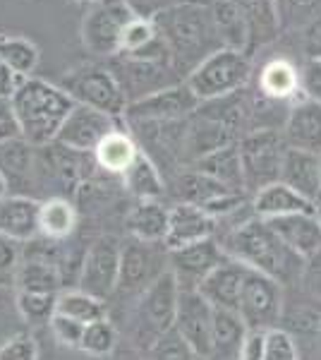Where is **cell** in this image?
<instances>
[{"mask_svg":"<svg viewBox=\"0 0 321 360\" xmlns=\"http://www.w3.org/2000/svg\"><path fill=\"white\" fill-rule=\"evenodd\" d=\"M218 243L225 257L235 259L247 269L261 271L283 286L300 283L307 259L285 245L266 219L252 217L237 229L225 231V236Z\"/></svg>","mask_w":321,"mask_h":360,"instance_id":"cell-1","label":"cell"},{"mask_svg":"<svg viewBox=\"0 0 321 360\" xmlns=\"http://www.w3.org/2000/svg\"><path fill=\"white\" fill-rule=\"evenodd\" d=\"M154 25L173 58L175 70H188V75L204 58L223 49L216 32L211 5H202L195 0L168 5L154 15Z\"/></svg>","mask_w":321,"mask_h":360,"instance_id":"cell-2","label":"cell"},{"mask_svg":"<svg viewBox=\"0 0 321 360\" xmlns=\"http://www.w3.org/2000/svg\"><path fill=\"white\" fill-rule=\"evenodd\" d=\"M20 123L22 139L32 147H48L55 142L67 115L77 106L63 86L51 84L39 77H25L10 96Z\"/></svg>","mask_w":321,"mask_h":360,"instance_id":"cell-3","label":"cell"},{"mask_svg":"<svg viewBox=\"0 0 321 360\" xmlns=\"http://www.w3.org/2000/svg\"><path fill=\"white\" fill-rule=\"evenodd\" d=\"M180 305V283L171 269L139 293V303L134 310V339L142 348H154L163 334L175 329Z\"/></svg>","mask_w":321,"mask_h":360,"instance_id":"cell-4","label":"cell"},{"mask_svg":"<svg viewBox=\"0 0 321 360\" xmlns=\"http://www.w3.org/2000/svg\"><path fill=\"white\" fill-rule=\"evenodd\" d=\"M249 75H252V63H249L247 53L232 49H218L209 58H204L199 65L188 75L185 82L202 98V103H207L237 94L247 84Z\"/></svg>","mask_w":321,"mask_h":360,"instance_id":"cell-5","label":"cell"},{"mask_svg":"<svg viewBox=\"0 0 321 360\" xmlns=\"http://www.w3.org/2000/svg\"><path fill=\"white\" fill-rule=\"evenodd\" d=\"M237 149L242 161L244 193L249 197L281 180L283 159L288 152L283 130H252L237 142Z\"/></svg>","mask_w":321,"mask_h":360,"instance_id":"cell-6","label":"cell"},{"mask_svg":"<svg viewBox=\"0 0 321 360\" xmlns=\"http://www.w3.org/2000/svg\"><path fill=\"white\" fill-rule=\"evenodd\" d=\"M60 86L81 106L96 108L113 118L125 115L127 106H130L120 79L108 68L101 65H81L72 70L63 77Z\"/></svg>","mask_w":321,"mask_h":360,"instance_id":"cell-7","label":"cell"},{"mask_svg":"<svg viewBox=\"0 0 321 360\" xmlns=\"http://www.w3.org/2000/svg\"><path fill=\"white\" fill-rule=\"evenodd\" d=\"M283 303V283L261 274V271L247 269L242 281L240 307H237V315L242 317L244 327L261 329V332H271V329L281 327L285 312Z\"/></svg>","mask_w":321,"mask_h":360,"instance_id":"cell-8","label":"cell"},{"mask_svg":"<svg viewBox=\"0 0 321 360\" xmlns=\"http://www.w3.org/2000/svg\"><path fill=\"white\" fill-rule=\"evenodd\" d=\"M134 15L122 0H103L84 15L81 41L89 53L98 58H113L120 53L122 32L134 20Z\"/></svg>","mask_w":321,"mask_h":360,"instance_id":"cell-9","label":"cell"},{"mask_svg":"<svg viewBox=\"0 0 321 360\" xmlns=\"http://www.w3.org/2000/svg\"><path fill=\"white\" fill-rule=\"evenodd\" d=\"M202 108V98L188 82L161 86L147 96H139L125 111L130 123H175Z\"/></svg>","mask_w":321,"mask_h":360,"instance_id":"cell-10","label":"cell"},{"mask_svg":"<svg viewBox=\"0 0 321 360\" xmlns=\"http://www.w3.org/2000/svg\"><path fill=\"white\" fill-rule=\"evenodd\" d=\"M120 257L122 245L115 236H98L96 240H91L81 262L77 288L106 300L110 293L118 291Z\"/></svg>","mask_w":321,"mask_h":360,"instance_id":"cell-11","label":"cell"},{"mask_svg":"<svg viewBox=\"0 0 321 360\" xmlns=\"http://www.w3.org/2000/svg\"><path fill=\"white\" fill-rule=\"evenodd\" d=\"M168 248L163 243H144L132 240L122 245L120 257V281L118 288L125 293H142L159 278L168 266Z\"/></svg>","mask_w":321,"mask_h":360,"instance_id":"cell-12","label":"cell"},{"mask_svg":"<svg viewBox=\"0 0 321 360\" xmlns=\"http://www.w3.org/2000/svg\"><path fill=\"white\" fill-rule=\"evenodd\" d=\"M113 130H118L113 115L77 103V106L72 108V113L67 115L65 125L60 127L53 144H58L60 149H67V152L94 154V149Z\"/></svg>","mask_w":321,"mask_h":360,"instance_id":"cell-13","label":"cell"},{"mask_svg":"<svg viewBox=\"0 0 321 360\" xmlns=\"http://www.w3.org/2000/svg\"><path fill=\"white\" fill-rule=\"evenodd\" d=\"M178 334L188 341L197 358L209 360L214 353V307L202 298L199 291H180Z\"/></svg>","mask_w":321,"mask_h":360,"instance_id":"cell-14","label":"cell"},{"mask_svg":"<svg viewBox=\"0 0 321 360\" xmlns=\"http://www.w3.org/2000/svg\"><path fill=\"white\" fill-rule=\"evenodd\" d=\"M168 266L180 283V291H197L199 283L207 278L218 264L225 262V252L216 238H207L195 245L168 250Z\"/></svg>","mask_w":321,"mask_h":360,"instance_id":"cell-15","label":"cell"},{"mask_svg":"<svg viewBox=\"0 0 321 360\" xmlns=\"http://www.w3.org/2000/svg\"><path fill=\"white\" fill-rule=\"evenodd\" d=\"M55 245H60V243H53V248H32V252L27 250L15 276L17 291L58 295L65 288L60 271V255H58Z\"/></svg>","mask_w":321,"mask_h":360,"instance_id":"cell-16","label":"cell"},{"mask_svg":"<svg viewBox=\"0 0 321 360\" xmlns=\"http://www.w3.org/2000/svg\"><path fill=\"white\" fill-rule=\"evenodd\" d=\"M41 202L27 195L0 197V236L15 243H32L41 236Z\"/></svg>","mask_w":321,"mask_h":360,"instance_id":"cell-17","label":"cell"},{"mask_svg":"<svg viewBox=\"0 0 321 360\" xmlns=\"http://www.w3.org/2000/svg\"><path fill=\"white\" fill-rule=\"evenodd\" d=\"M244 274H247V266H242L240 262L228 257L223 264H218L211 274L204 278L197 291H199V295L214 310L237 312Z\"/></svg>","mask_w":321,"mask_h":360,"instance_id":"cell-18","label":"cell"},{"mask_svg":"<svg viewBox=\"0 0 321 360\" xmlns=\"http://www.w3.org/2000/svg\"><path fill=\"white\" fill-rule=\"evenodd\" d=\"M214 233H216V221L202 207L178 202L171 209V221H168V233L163 245L168 250H180L207 240V238H214Z\"/></svg>","mask_w":321,"mask_h":360,"instance_id":"cell-19","label":"cell"},{"mask_svg":"<svg viewBox=\"0 0 321 360\" xmlns=\"http://www.w3.org/2000/svg\"><path fill=\"white\" fill-rule=\"evenodd\" d=\"M283 137L288 147L321 154V101L302 98L288 108L283 125Z\"/></svg>","mask_w":321,"mask_h":360,"instance_id":"cell-20","label":"cell"},{"mask_svg":"<svg viewBox=\"0 0 321 360\" xmlns=\"http://www.w3.org/2000/svg\"><path fill=\"white\" fill-rule=\"evenodd\" d=\"M271 229L281 236V240L300 257L309 259L321 250V224L314 212L290 214L281 219H266Z\"/></svg>","mask_w":321,"mask_h":360,"instance_id":"cell-21","label":"cell"},{"mask_svg":"<svg viewBox=\"0 0 321 360\" xmlns=\"http://www.w3.org/2000/svg\"><path fill=\"white\" fill-rule=\"evenodd\" d=\"M281 183L293 188L295 193L314 202L321 193V176H319V154L305 152V149L288 147L281 168Z\"/></svg>","mask_w":321,"mask_h":360,"instance_id":"cell-22","label":"cell"},{"mask_svg":"<svg viewBox=\"0 0 321 360\" xmlns=\"http://www.w3.org/2000/svg\"><path fill=\"white\" fill-rule=\"evenodd\" d=\"M252 207L256 217L261 219H281L290 217V214L314 212V202H309L307 197L295 193L293 188H288L281 180L252 195Z\"/></svg>","mask_w":321,"mask_h":360,"instance_id":"cell-23","label":"cell"},{"mask_svg":"<svg viewBox=\"0 0 321 360\" xmlns=\"http://www.w3.org/2000/svg\"><path fill=\"white\" fill-rule=\"evenodd\" d=\"M195 168L199 173H204V176L214 178L216 183L235 190V193H244V176H242V161H240L237 142L228 144V147H221V149H216V152L197 159Z\"/></svg>","mask_w":321,"mask_h":360,"instance_id":"cell-24","label":"cell"},{"mask_svg":"<svg viewBox=\"0 0 321 360\" xmlns=\"http://www.w3.org/2000/svg\"><path fill=\"white\" fill-rule=\"evenodd\" d=\"M171 221V209L161 205V200L137 202L134 209L127 214V231L134 240L144 243H163Z\"/></svg>","mask_w":321,"mask_h":360,"instance_id":"cell-25","label":"cell"},{"mask_svg":"<svg viewBox=\"0 0 321 360\" xmlns=\"http://www.w3.org/2000/svg\"><path fill=\"white\" fill-rule=\"evenodd\" d=\"M300 72L290 60L276 58L266 63L259 72V94L271 98V101H290L300 91Z\"/></svg>","mask_w":321,"mask_h":360,"instance_id":"cell-26","label":"cell"},{"mask_svg":"<svg viewBox=\"0 0 321 360\" xmlns=\"http://www.w3.org/2000/svg\"><path fill=\"white\" fill-rule=\"evenodd\" d=\"M247 334L242 317L230 310H214V353L209 360H240Z\"/></svg>","mask_w":321,"mask_h":360,"instance_id":"cell-27","label":"cell"},{"mask_svg":"<svg viewBox=\"0 0 321 360\" xmlns=\"http://www.w3.org/2000/svg\"><path fill=\"white\" fill-rule=\"evenodd\" d=\"M249 32V49L273 41L278 34V13L273 0H232Z\"/></svg>","mask_w":321,"mask_h":360,"instance_id":"cell-28","label":"cell"},{"mask_svg":"<svg viewBox=\"0 0 321 360\" xmlns=\"http://www.w3.org/2000/svg\"><path fill=\"white\" fill-rule=\"evenodd\" d=\"M41 238L63 243L77 229V209L65 197H51L41 202Z\"/></svg>","mask_w":321,"mask_h":360,"instance_id":"cell-29","label":"cell"},{"mask_svg":"<svg viewBox=\"0 0 321 360\" xmlns=\"http://www.w3.org/2000/svg\"><path fill=\"white\" fill-rule=\"evenodd\" d=\"M120 178H122V185L127 188V193H130L137 202L161 200L163 190H166L161 171L144 152H139L137 159L132 161V166L127 168Z\"/></svg>","mask_w":321,"mask_h":360,"instance_id":"cell-30","label":"cell"},{"mask_svg":"<svg viewBox=\"0 0 321 360\" xmlns=\"http://www.w3.org/2000/svg\"><path fill=\"white\" fill-rule=\"evenodd\" d=\"M211 13L216 22V32H218L221 46L232 51H249V32L244 25L240 10L232 0H214L211 3ZM249 56V53H247Z\"/></svg>","mask_w":321,"mask_h":360,"instance_id":"cell-31","label":"cell"},{"mask_svg":"<svg viewBox=\"0 0 321 360\" xmlns=\"http://www.w3.org/2000/svg\"><path fill=\"white\" fill-rule=\"evenodd\" d=\"M142 149L137 147V142L122 130H113L103 139L101 144L94 149V159L98 168H103L106 173L113 176H122L127 168L132 166V161L137 159Z\"/></svg>","mask_w":321,"mask_h":360,"instance_id":"cell-32","label":"cell"},{"mask_svg":"<svg viewBox=\"0 0 321 360\" xmlns=\"http://www.w3.org/2000/svg\"><path fill=\"white\" fill-rule=\"evenodd\" d=\"M34 149L27 139L17 137L0 144V176L8 185L25 183L34 171Z\"/></svg>","mask_w":321,"mask_h":360,"instance_id":"cell-33","label":"cell"},{"mask_svg":"<svg viewBox=\"0 0 321 360\" xmlns=\"http://www.w3.org/2000/svg\"><path fill=\"white\" fill-rule=\"evenodd\" d=\"M225 193H235V190L216 183L214 178L204 176L197 168H190L188 173H183V176L178 178V185H175L178 200L185 202V205H197V207H207L209 202H214L216 197H221Z\"/></svg>","mask_w":321,"mask_h":360,"instance_id":"cell-34","label":"cell"},{"mask_svg":"<svg viewBox=\"0 0 321 360\" xmlns=\"http://www.w3.org/2000/svg\"><path fill=\"white\" fill-rule=\"evenodd\" d=\"M58 315H65L70 319H77L81 324H91L96 319L106 317V305L96 295L81 291V288H63L58 293Z\"/></svg>","mask_w":321,"mask_h":360,"instance_id":"cell-35","label":"cell"},{"mask_svg":"<svg viewBox=\"0 0 321 360\" xmlns=\"http://www.w3.org/2000/svg\"><path fill=\"white\" fill-rule=\"evenodd\" d=\"M0 60L17 77H32L39 65V49L25 37H0Z\"/></svg>","mask_w":321,"mask_h":360,"instance_id":"cell-36","label":"cell"},{"mask_svg":"<svg viewBox=\"0 0 321 360\" xmlns=\"http://www.w3.org/2000/svg\"><path fill=\"white\" fill-rule=\"evenodd\" d=\"M115 344H118V332H115V327L110 324V319L103 317L84 327L79 351L91 358H106L113 353Z\"/></svg>","mask_w":321,"mask_h":360,"instance_id":"cell-37","label":"cell"},{"mask_svg":"<svg viewBox=\"0 0 321 360\" xmlns=\"http://www.w3.org/2000/svg\"><path fill=\"white\" fill-rule=\"evenodd\" d=\"M15 305H17V312H20L25 322L39 327V324H51V319H53V315H55V307H58V295L17 291L15 293Z\"/></svg>","mask_w":321,"mask_h":360,"instance_id":"cell-38","label":"cell"},{"mask_svg":"<svg viewBox=\"0 0 321 360\" xmlns=\"http://www.w3.org/2000/svg\"><path fill=\"white\" fill-rule=\"evenodd\" d=\"M156 41H159V32H156L154 20L134 17V20H130V25L125 27V32H122L120 53L139 56V53H144V51H149Z\"/></svg>","mask_w":321,"mask_h":360,"instance_id":"cell-39","label":"cell"},{"mask_svg":"<svg viewBox=\"0 0 321 360\" xmlns=\"http://www.w3.org/2000/svg\"><path fill=\"white\" fill-rule=\"evenodd\" d=\"M151 360H195V351L178 334V329H171L151 348Z\"/></svg>","mask_w":321,"mask_h":360,"instance_id":"cell-40","label":"cell"},{"mask_svg":"<svg viewBox=\"0 0 321 360\" xmlns=\"http://www.w3.org/2000/svg\"><path fill=\"white\" fill-rule=\"evenodd\" d=\"M264 360H300L295 336L283 327L266 332V356Z\"/></svg>","mask_w":321,"mask_h":360,"instance_id":"cell-41","label":"cell"},{"mask_svg":"<svg viewBox=\"0 0 321 360\" xmlns=\"http://www.w3.org/2000/svg\"><path fill=\"white\" fill-rule=\"evenodd\" d=\"M290 324L302 334H312L321 339V300L312 298L305 305H297L288 312Z\"/></svg>","mask_w":321,"mask_h":360,"instance_id":"cell-42","label":"cell"},{"mask_svg":"<svg viewBox=\"0 0 321 360\" xmlns=\"http://www.w3.org/2000/svg\"><path fill=\"white\" fill-rule=\"evenodd\" d=\"M0 360H39V346L32 334H13L0 344Z\"/></svg>","mask_w":321,"mask_h":360,"instance_id":"cell-43","label":"cell"},{"mask_svg":"<svg viewBox=\"0 0 321 360\" xmlns=\"http://www.w3.org/2000/svg\"><path fill=\"white\" fill-rule=\"evenodd\" d=\"M48 327H51V334H53V339L58 341V344L67 346V348H77V351H79L81 334H84L86 324L77 322V319H70L65 315H58V312H55Z\"/></svg>","mask_w":321,"mask_h":360,"instance_id":"cell-44","label":"cell"},{"mask_svg":"<svg viewBox=\"0 0 321 360\" xmlns=\"http://www.w3.org/2000/svg\"><path fill=\"white\" fill-rule=\"evenodd\" d=\"M20 262H22L20 243L0 236V286H10V283H15Z\"/></svg>","mask_w":321,"mask_h":360,"instance_id":"cell-45","label":"cell"},{"mask_svg":"<svg viewBox=\"0 0 321 360\" xmlns=\"http://www.w3.org/2000/svg\"><path fill=\"white\" fill-rule=\"evenodd\" d=\"M17 137H22V132L20 123H17L13 101H10V96H0V144Z\"/></svg>","mask_w":321,"mask_h":360,"instance_id":"cell-46","label":"cell"},{"mask_svg":"<svg viewBox=\"0 0 321 360\" xmlns=\"http://www.w3.org/2000/svg\"><path fill=\"white\" fill-rule=\"evenodd\" d=\"M300 283L305 286V291L312 298L321 300V250L305 262V271H302Z\"/></svg>","mask_w":321,"mask_h":360,"instance_id":"cell-47","label":"cell"},{"mask_svg":"<svg viewBox=\"0 0 321 360\" xmlns=\"http://www.w3.org/2000/svg\"><path fill=\"white\" fill-rule=\"evenodd\" d=\"M266 356V332L261 329H247L240 348V360H264Z\"/></svg>","mask_w":321,"mask_h":360,"instance_id":"cell-48","label":"cell"},{"mask_svg":"<svg viewBox=\"0 0 321 360\" xmlns=\"http://www.w3.org/2000/svg\"><path fill=\"white\" fill-rule=\"evenodd\" d=\"M137 17L154 20V15L163 8V0H122Z\"/></svg>","mask_w":321,"mask_h":360,"instance_id":"cell-49","label":"cell"},{"mask_svg":"<svg viewBox=\"0 0 321 360\" xmlns=\"http://www.w3.org/2000/svg\"><path fill=\"white\" fill-rule=\"evenodd\" d=\"M20 82H22V77L10 72V70L3 65V60H0V96H13V91L17 89Z\"/></svg>","mask_w":321,"mask_h":360,"instance_id":"cell-50","label":"cell"},{"mask_svg":"<svg viewBox=\"0 0 321 360\" xmlns=\"http://www.w3.org/2000/svg\"><path fill=\"white\" fill-rule=\"evenodd\" d=\"M307 86H309V98H317V101H321V60L312 63L307 70Z\"/></svg>","mask_w":321,"mask_h":360,"instance_id":"cell-51","label":"cell"},{"mask_svg":"<svg viewBox=\"0 0 321 360\" xmlns=\"http://www.w3.org/2000/svg\"><path fill=\"white\" fill-rule=\"evenodd\" d=\"M10 190V185H8V180H5L3 176H0V197H5V195H10L8 193Z\"/></svg>","mask_w":321,"mask_h":360,"instance_id":"cell-52","label":"cell"},{"mask_svg":"<svg viewBox=\"0 0 321 360\" xmlns=\"http://www.w3.org/2000/svg\"><path fill=\"white\" fill-rule=\"evenodd\" d=\"M314 214H317V219H319V224H321V193H319L317 200H314Z\"/></svg>","mask_w":321,"mask_h":360,"instance_id":"cell-53","label":"cell"},{"mask_svg":"<svg viewBox=\"0 0 321 360\" xmlns=\"http://www.w3.org/2000/svg\"><path fill=\"white\" fill-rule=\"evenodd\" d=\"M79 3H91V5H98V3H103V0H79Z\"/></svg>","mask_w":321,"mask_h":360,"instance_id":"cell-54","label":"cell"},{"mask_svg":"<svg viewBox=\"0 0 321 360\" xmlns=\"http://www.w3.org/2000/svg\"><path fill=\"white\" fill-rule=\"evenodd\" d=\"M319 176H321V154H319Z\"/></svg>","mask_w":321,"mask_h":360,"instance_id":"cell-55","label":"cell"}]
</instances>
